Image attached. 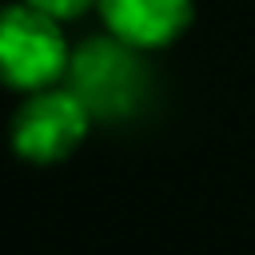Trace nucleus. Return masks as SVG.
Wrapping results in <instances>:
<instances>
[{
  "label": "nucleus",
  "instance_id": "1",
  "mask_svg": "<svg viewBox=\"0 0 255 255\" xmlns=\"http://www.w3.org/2000/svg\"><path fill=\"white\" fill-rule=\"evenodd\" d=\"M72 52L56 16L16 0L0 4V84L12 92H40L68 76Z\"/></svg>",
  "mask_w": 255,
  "mask_h": 255
},
{
  "label": "nucleus",
  "instance_id": "2",
  "mask_svg": "<svg viewBox=\"0 0 255 255\" xmlns=\"http://www.w3.org/2000/svg\"><path fill=\"white\" fill-rule=\"evenodd\" d=\"M92 108L88 100L76 92V88H40V92H28L12 116V128H8V139H12V151L24 159V163H36V167H52V163H64L92 131Z\"/></svg>",
  "mask_w": 255,
  "mask_h": 255
},
{
  "label": "nucleus",
  "instance_id": "3",
  "mask_svg": "<svg viewBox=\"0 0 255 255\" xmlns=\"http://www.w3.org/2000/svg\"><path fill=\"white\" fill-rule=\"evenodd\" d=\"M104 32L135 52L175 44L195 16V0H96Z\"/></svg>",
  "mask_w": 255,
  "mask_h": 255
},
{
  "label": "nucleus",
  "instance_id": "4",
  "mask_svg": "<svg viewBox=\"0 0 255 255\" xmlns=\"http://www.w3.org/2000/svg\"><path fill=\"white\" fill-rule=\"evenodd\" d=\"M135 48L120 44L112 36V44H88L76 60H72V88L88 100L92 112H120L128 108V96L139 92V72H135Z\"/></svg>",
  "mask_w": 255,
  "mask_h": 255
},
{
  "label": "nucleus",
  "instance_id": "5",
  "mask_svg": "<svg viewBox=\"0 0 255 255\" xmlns=\"http://www.w3.org/2000/svg\"><path fill=\"white\" fill-rule=\"evenodd\" d=\"M24 4H32V8L56 16L60 24H64V20H76V16H84V12L96 8V0H24Z\"/></svg>",
  "mask_w": 255,
  "mask_h": 255
}]
</instances>
